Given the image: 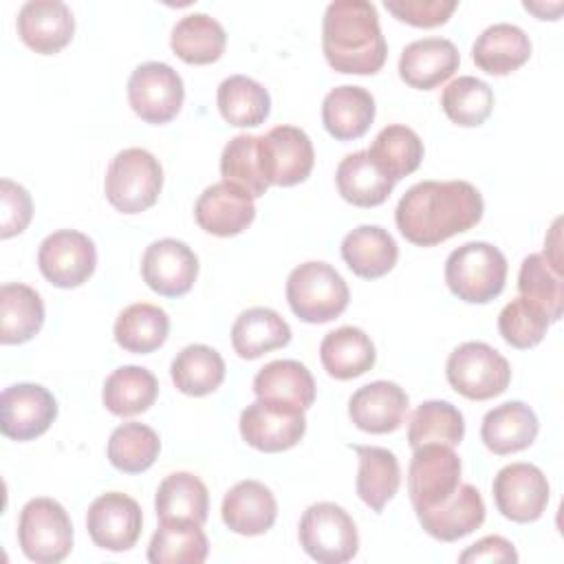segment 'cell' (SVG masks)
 Returning a JSON list of instances; mask_svg holds the SVG:
<instances>
[{
  "label": "cell",
  "instance_id": "603a6c76",
  "mask_svg": "<svg viewBox=\"0 0 564 564\" xmlns=\"http://www.w3.org/2000/svg\"><path fill=\"white\" fill-rule=\"evenodd\" d=\"M223 522L238 535H262L278 518L275 496L260 480H240L223 498Z\"/></svg>",
  "mask_w": 564,
  "mask_h": 564
},
{
  "label": "cell",
  "instance_id": "6da1fadb",
  "mask_svg": "<svg viewBox=\"0 0 564 564\" xmlns=\"http://www.w3.org/2000/svg\"><path fill=\"white\" fill-rule=\"evenodd\" d=\"M485 203L467 181H421L412 185L394 209L397 229L419 247H434L476 227Z\"/></svg>",
  "mask_w": 564,
  "mask_h": 564
},
{
  "label": "cell",
  "instance_id": "ee69618b",
  "mask_svg": "<svg viewBox=\"0 0 564 564\" xmlns=\"http://www.w3.org/2000/svg\"><path fill=\"white\" fill-rule=\"evenodd\" d=\"M161 452L159 434L145 423H123L108 438V460L126 474H141L154 465Z\"/></svg>",
  "mask_w": 564,
  "mask_h": 564
},
{
  "label": "cell",
  "instance_id": "f546056e",
  "mask_svg": "<svg viewBox=\"0 0 564 564\" xmlns=\"http://www.w3.org/2000/svg\"><path fill=\"white\" fill-rule=\"evenodd\" d=\"M289 341L291 326L269 306L242 311L231 326V346L242 359H258L269 350L284 348Z\"/></svg>",
  "mask_w": 564,
  "mask_h": 564
},
{
  "label": "cell",
  "instance_id": "52a82bcc",
  "mask_svg": "<svg viewBox=\"0 0 564 564\" xmlns=\"http://www.w3.org/2000/svg\"><path fill=\"white\" fill-rule=\"evenodd\" d=\"M22 553L35 564H57L73 549V524L66 509L53 498L29 500L18 520Z\"/></svg>",
  "mask_w": 564,
  "mask_h": 564
},
{
  "label": "cell",
  "instance_id": "9c48e42d",
  "mask_svg": "<svg viewBox=\"0 0 564 564\" xmlns=\"http://www.w3.org/2000/svg\"><path fill=\"white\" fill-rule=\"evenodd\" d=\"M185 99L181 75L165 62L139 64L128 79V101L145 123L172 121Z\"/></svg>",
  "mask_w": 564,
  "mask_h": 564
},
{
  "label": "cell",
  "instance_id": "7a4b0ae2",
  "mask_svg": "<svg viewBox=\"0 0 564 564\" xmlns=\"http://www.w3.org/2000/svg\"><path fill=\"white\" fill-rule=\"evenodd\" d=\"M322 48L328 66L346 75H375L388 57L379 15L368 0H335L324 11Z\"/></svg>",
  "mask_w": 564,
  "mask_h": 564
},
{
  "label": "cell",
  "instance_id": "277c9868",
  "mask_svg": "<svg viewBox=\"0 0 564 564\" xmlns=\"http://www.w3.org/2000/svg\"><path fill=\"white\" fill-rule=\"evenodd\" d=\"M350 300L346 280L328 262L311 260L286 278V302L306 324H326L339 317Z\"/></svg>",
  "mask_w": 564,
  "mask_h": 564
},
{
  "label": "cell",
  "instance_id": "b9f144b4",
  "mask_svg": "<svg viewBox=\"0 0 564 564\" xmlns=\"http://www.w3.org/2000/svg\"><path fill=\"white\" fill-rule=\"evenodd\" d=\"M368 154L381 167V172L397 183L421 165L423 141L412 128L390 123L379 130L372 145L368 148Z\"/></svg>",
  "mask_w": 564,
  "mask_h": 564
},
{
  "label": "cell",
  "instance_id": "d6986e66",
  "mask_svg": "<svg viewBox=\"0 0 564 564\" xmlns=\"http://www.w3.org/2000/svg\"><path fill=\"white\" fill-rule=\"evenodd\" d=\"M194 218L207 234L227 238L245 231L253 223L256 205L245 189L220 181L203 189L194 205Z\"/></svg>",
  "mask_w": 564,
  "mask_h": 564
},
{
  "label": "cell",
  "instance_id": "bcb514c9",
  "mask_svg": "<svg viewBox=\"0 0 564 564\" xmlns=\"http://www.w3.org/2000/svg\"><path fill=\"white\" fill-rule=\"evenodd\" d=\"M220 174H223V181L245 189L251 198L264 196L269 189V183L260 165L258 137L236 134L234 139H229V143L223 148V154H220Z\"/></svg>",
  "mask_w": 564,
  "mask_h": 564
},
{
  "label": "cell",
  "instance_id": "836d02e7",
  "mask_svg": "<svg viewBox=\"0 0 564 564\" xmlns=\"http://www.w3.org/2000/svg\"><path fill=\"white\" fill-rule=\"evenodd\" d=\"M44 324V302L35 289L22 282L0 286V341L24 344Z\"/></svg>",
  "mask_w": 564,
  "mask_h": 564
},
{
  "label": "cell",
  "instance_id": "d6a6232c",
  "mask_svg": "<svg viewBox=\"0 0 564 564\" xmlns=\"http://www.w3.org/2000/svg\"><path fill=\"white\" fill-rule=\"evenodd\" d=\"M359 458L357 471V496L379 513L399 491L401 469L397 456L377 445H350Z\"/></svg>",
  "mask_w": 564,
  "mask_h": 564
},
{
  "label": "cell",
  "instance_id": "7c38bea8",
  "mask_svg": "<svg viewBox=\"0 0 564 564\" xmlns=\"http://www.w3.org/2000/svg\"><path fill=\"white\" fill-rule=\"evenodd\" d=\"M37 267L53 286L75 289L84 284L97 267L95 242L77 229L53 231L40 242Z\"/></svg>",
  "mask_w": 564,
  "mask_h": 564
},
{
  "label": "cell",
  "instance_id": "681fc988",
  "mask_svg": "<svg viewBox=\"0 0 564 564\" xmlns=\"http://www.w3.org/2000/svg\"><path fill=\"white\" fill-rule=\"evenodd\" d=\"M383 4L397 20L421 29L445 24L458 7L456 0H386Z\"/></svg>",
  "mask_w": 564,
  "mask_h": 564
},
{
  "label": "cell",
  "instance_id": "5b68a950",
  "mask_svg": "<svg viewBox=\"0 0 564 564\" xmlns=\"http://www.w3.org/2000/svg\"><path fill=\"white\" fill-rule=\"evenodd\" d=\"M163 187L159 159L143 148H126L110 161L104 178L108 203L121 214H141L152 207Z\"/></svg>",
  "mask_w": 564,
  "mask_h": 564
},
{
  "label": "cell",
  "instance_id": "d4e9b609",
  "mask_svg": "<svg viewBox=\"0 0 564 564\" xmlns=\"http://www.w3.org/2000/svg\"><path fill=\"white\" fill-rule=\"evenodd\" d=\"M253 392L269 403L308 410L315 401V379L302 361L275 359L258 370Z\"/></svg>",
  "mask_w": 564,
  "mask_h": 564
},
{
  "label": "cell",
  "instance_id": "7bdbcfd3",
  "mask_svg": "<svg viewBox=\"0 0 564 564\" xmlns=\"http://www.w3.org/2000/svg\"><path fill=\"white\" fill-rule=\"evenodd\" d=\"M520 297L538 306L549 322H557L564 311V280L562 273L544 258V253H531L522 260L518 273Z\"/></svg>",
  "mask_w": 564,
  "mask_h": 564
},
{
  "label": "cell",
  "instance_id": "83f0119b",
  "mask_svg": "<svg viewBox=\"0 0 564 564\" xmlns=\"http://www.w3.org/2000/svg\"><path fill=\"white\" fill-rule=\"evenodd\" d=\"M341 258L355 275L377 280L392 271L399 258V247L383 227L359 225L344 236Z\"/></svg>",
  "mask_w": 564,
  "mask_h": 564
},
{
  "label": "cell",
  "instance_id": "74e56055",
  "mask_svg": "<svg viewBox=\"0 0 564 564\" xmlns=\"http://www.w3.org/2000/svg\"><path fill=\"white\" fill-rule=\"evenodd\" d=\"M170 375L183 394L205 397L225 381V359L212 346L189 344L172 359Z\"/></svg>",
  "mask_w": 564,
  "mask_h": 564
},
{
  "label": "cell",
  "instance_id": "ac0fdd59",
  "mask_svg": "<svg viewBox=\"0 0 564 564\" xmlns=\"http://www.w3.org/2000/svg\"><path fill=\"white\" fill-rule=\"evenodd\" d=\"M20 40L40 55L59 53L70 44L75 33V18L62 0H29L18 11Z\"/></svg>",
  "mask_w": 564,
  "mask_h": 564
},
{
  "label": "cell",
  "instance_id": "4fadbf2b",
  "mask_svg": "<svg viewBox=\"0 0 564 564\" xmlns=\"http://www.w3.org/2000/svg\"><path fill=\"white\" fill-rule=\"evenodd\" d=\"M306 432L304 410L256 399L240 414V436L258 452L275 454L295 447Z\"/></svg>",
  "mask_w": 564,
  "mask_h": 564
},
{
  "label": "cell",
  "instance_id": "ab89813d",
  "mask_svg": "<svg viewBox=\"0 0 564 564\" xmlns=\"http://www.w3.org/2000/svg\"><path fill=\"white\" fill-rule=\"evenodd\" d=\"M465 436L463 412L449 401H423L410 416L408 443L412 449L430 443L454 447Z\"/></svg>",
  "mask_w": 564,
  "mask_h": 564
},
{
  "label": "cell",
  "instance_id": "30bf717a",
  "mask_svg": "<svg viewBox=\"0 0 564 564\" xmlns=\"http://www.w3.org/2000/svg\"><path fill=\"white\" fill-rule=\"evenodd\" d=\"M458 454L438 443L414 449L408 467V494L414 511H425L447 500L460 485Z\"/></svg>",
  "mask_w": 564,
  "mask_h": 564
},
{
  "label": "cell",
  "instance_id": "1f68e13d",
  "mask_svg": "<svg viewBox=\"0 0 564 564\" xmlns=\"http://www.w3.org/2000/svg\"><path fill=\"white\" fill-rule=\"evenodd\" d=\"M335 183H337V192L341 194V198L357 207L381 205L397 185L370 159L368 150L346 154L337 165Z\"/></svg>",
  "mask_w": 564,
  "mask_h": 564
},
{
  "label": "cell",
  "instance_id": "f6af8a7d",
  "mask_svg": "<svg viewBox=\"0 0 564 564\" xmlns=\"http://www.w3.org/2000/svg\"><path fill=\"white\" fill-rule=\"evenodd\" d=\"M441 106L449 121L463 128H474L485 123L487 117L491 115L494 90L489 88L487 82L478 77L460 75L443 88Z\"/></svg>",
  "mask_w": 564,
  "mask_h": 564
},
{
  "label": "cell",
  "instance_id": "7dc6e473",
  "mask_svg": "<svg viewBox=\"0 0 564 564\" xmlns=\"http://www.w3.org/2000/svg\"><path fill=\"white\" fill-rule=\"evenodd\" d=\"M549 324V317L524 297L511 300L498 315V330L502 339L520 350L538 346L544 339Z\"/></svg>",
  "mask_w": 564,
  "mask_h": 564
},
{
  "label": "cell",
  "instance_id": "ba28073f",
  "mask_svg": "<svg viewBox=\"0 0 564 564\" xmlns=\"http://www.w3.org/2000/svg\"><path fill=\"white\" fill-rule=\"evenodd\" d=\"M300 546L319 564H344L357 555L359 533L348 511L335 502L311 505L297 529Z\"/></svg>",
  "mask_w": 564,
  "mask_h": 564
},
{
  "label": "cell",
  "instance_id": "4316f807",
  "mask_svg": "<svg viewBox=\"0 0 564 564\" xmlns=\"http://www.w3.org/2000/svg\"><path fill=\"white\" fill-rule=\"evenodd\" d=\"M322 121L337 141L359 139L375 121V97L364 86H337L322 101Z\"/></svg>",
  "mask_w": 564,
  "mask_h": 564
},
{
  "label": "cell",
  "instance_id": "60d3db41",
  "mask_svg": "<svg viewBox=\"0 0 564 564\" xmlns=\"http://www.w3.org/2000/svg\"><path fill=\"white\" fill-rule=\"evenodd\" d=\"M209 542L200 524L194 522H159L150 546L152 564H200L207 560Z\"/></svg>",
  "mask_w": 564,
  "mask_h": 564
},
{
  "label": "cell",
  "instance_id": "f1b7e54d",
  "mask_svg": "<svg viewBox=\"0 0 564 564\" xmlns=\"http://www.w3.org/2000/svg\"><path fill=\"white\" fill-rule=\"evenodd\" d=\"M319 359L324 370L339 379L348 381L366 375L377 359L372 339L357 326H339L324 335L319 344Z\"/></svg>",
  "mask_w": 564,
  "mask_h": 564
},
{
  "label": "cell",
  "instance_id": "ffe728a7",
  "mask_svg": "<svg viewBox=\"0 0 564 564\" xmlns=\"http://www.w3.org/2000/svg\"><path fill=\"white\" fill-rule=\"evenodd\" d=\"M408 394L394 381H372L357 388L348 401L350 421L370 434H388L403 425Z\"/></svg>",
  "mask_w": 564,
  "mask_h": 564
},
{
  "label": "cell",
  "instance_id": "5bb4252c",
  "mask_svg": "<svg viewBox=\"0 0 564 564\" xmlns=\"http://www.w3.org/2000/svg\"><path fill=\"white\" fill-rule=\"evenodd\" d=\"M498 511L513 522H535L549 505V480L531 463L505 465L491 485Z\"/></svg>",
  "mask_w": 564,
  "mask_h": 564
},
{
  "label": "cell",
  "instance_id": "44dd1931",
  "mask_svg": "<svg viewBox=\"0 0 564 564\" xmlns=\"http://www.w3.org/2000/svg\"><path fill=\"white\" fill-rule=\"evenodd\" d=\"M485 500L474 485H458L441 505L416 511L421 529L441 542H456L485 522Z\"/></svg>",
  "mask_w": 564,
  "mask_h": 564
},
{
  "label": "cell",
  "instance_id": "d590c367",
  "mask_svg": "<svg viewBox=\"0 0 564 564\" xmlns=\"http://www.w3.org/2000/svg\"><path fill=\"white\" fill-rule=\"evenodd\" d=\"M159 397L156 377L143 366H121L104 381V405L115 416H134L145 412Z\"/></svg>",
  "mask_w": 564,
  "mask_h": 564
},
{
  "label": "cell",
  "instance_id": "cb8c5ba5",
  "mask_svg": "<svg viewBox=\"0 0 564 564\" xmlns=\"http://www.w3.org/2000/svg\"><path fill=\"white\" fill-rule=\"evenodd\" d=\"M538 430V416L527 403L507 401L485 414L480 438L489 452L507 456L527 449L535 441Z\"/></svg>",
  "mask_w": 564,
  "mask_h": 564
},
{
  "label": "cell",
  "instance_id": "9a60e30c",
  "mask_svg": "<svg viewBox=\"0 0 564 564\" xmlns=\"http://www.w3.org/2000/svg\"><path fill=\"white\" fill-rule=\"evenodd\" d=\"M57 416L55 397L40 383H13L0 397V432L11 441L42 436Z\"/></svg>",
  "mask_w": 564,
  "mask_h": 564
},
{
  "label": "cell",
  "instance_id": "8992f818",
  "mask_svg": "<svg viewBox=\"0 0 564 564\" xmlns=\"http://www.w3.org/2000/svg\"><path fill=\"white\" fill-rule=\"evenodd\" d=\"M449 386L471 401H487L502 394L511 381L509 361L485 341L456 346L445 364Z\"/></svg>",
  "mask_w": 564,
  "mask_h": 564
},
{
  "label": "cell",
  "instance_id": "7402d4cb",
  "mask_svg": "<svg viewBox=\"0 0 564 564\" xmlns=\"http://www.w3.org/2000/svg\"><path fill=\"white\" fill-rule=\"evenodd\" d=\"M460 64L458 48L445 37L410 42L399 57V77L419 90H432L447 82Z\"/></svg>",
  "mask_w": 564,
  "mask_h": 564
},
{
  "label": "cell",
  "instance_id": "f907efd6",
  "mask_svg": "<svg viewBox=\"0 0 564 564\" xmlns=\"http://www.w3.org/2000/svg\"><path fill=\"white\" fill-rule=\"evenodd\" d=\"M458 562L469 564V562H518V553L513 549V544L502 538V535H487L482 540H478L476 544H471L469 549H465L458 555Z\"/></svg>",
  "mask_w": 564,
  "mask_h": 564
},
{
  "label": "cell",
  "instance_id": "484cf974",
  "mask_svg": "<svg viewBox=\"0 0 564 564\" xmlns=\"http://www.w3.org/2000/svg\"><path fill=\"white\" fill-rule=\"evenodd\" d=\"M471 57L474 64L489 75H509L529 62L531 40L520 26L496 22L476 37Z\"/></svg>",
  "mask_w": 564,
  "mask_h": 564
},
{
  "label": "cell",
  "instance_id": "e0dca14e",
  "mask_svg": "<svg viewBox=\"0 0 564 564\" xmlns=\"http://www.w3.org/2000/svg\"><path fill=\"white\" fill-rule=\"evenodd\" d=\"M143 282L163 297L185 295L198 275L196 253L176 238H161L145 247L141 258Z\"/></svg>",
  "mask_w": 564,
  "mask_h": 564
},
{
  "label": "cell",
  "instance_id": "8fae6325",
  "mask_svg": "<svg viewBox=\"0 0 564 564\" xmlns=\"http://www.w3.org/2000/svg\"><path fill=\"white\" fill-rule=\"evenodd\" d=\"M260 165L269 185L291 187L308 178L315 150L308 134L295 126H275L258 137Z\"/></svg>",
  "mask_w": 564,
  "mask_h": 564
},
{
  "label": "cell",
  "instance_id": "3957f363",
  "mask_svg": "<svg viewBox=\"0 0 564 564\" xmlns=\"http://www.w3.org/2000/svg\"><path fill=\"white\" fill-rule=\"evenodd\" d=\"M445 282L458 300L469 304H487L505 289L507 258L489 242H465L447 256Z\"/></svg>",
  "mask_w": 564,
  "mask_h": 564
},
{
  "label": "cell",
  "instance_id": "e575fe53",
  "mask_svg": "<svg viewBox=\"0 0 564 564\" xmlns=\"http://www.w3.org/2000/svg\"><path fill=\"white\" fill-rule=\"evenodd\" d=\"M227 33L223 24L207 13L183 15L170 37V46L185 64H212L225 53Z\"/></svg>",
  "mask_w": 564,
  "mask_h": 564
},
{
  "label": "cell",
  "instance_id": "4dcf8cb0",
  "mask_svg": "<svg viewBox=\"0 0 564 564\" xmlns=\"http://www.w3.org/2000/svg\"><path fill=\"white\" fill-rule=\"evenodd\" d=\"M154 509L159 522H194L203 527L209 511L207 487L189 471H174L161 480Z\"/></svg>",
  "mask_w": 564,
  "mask_h": 564
},
{
  "label": "cell",
  "instance_id": "c3c4849f",
  "mask_svg": "<svg viewBox=\"0 0 564 564\" xmlns=\"http://www.w3.org/2000/svg\"><path fill=\"white\" fill-rule=\"evenodd\" d=\"M33 216L31 194L11 178L0 181V238L18 236L26 229Z\"/></svg>",
  "mask_w": 564,
  "mask_h": 564
},
{
  "label": "cell",
  "instance_id": "f35d334b",
  "mask_svg": "<svg viewBox=\"0 0 564 564\" xmlns=\"http://www.w3.org/2000/svg\"><path fill=\"white\" fill-rule=\"evenodd\" d=\"M170 333V317L161 306L137 302L126 306L115 322V341L134 355H148L163 346Z\"/></svg>",
  "mask_w": 564,
  "mask_h": 564
},
{
  "label": "cell",
  "instance_id": "2e32d148",
  "mask_svg": "<svg viewBox=\"0 0 564 564\" xmlns=\"http://www.w3.org/2000/svg\"><path fill=\"white\" fill-rule=\"evenodd\" d=\"M143 527V513L134 498L121 491H108L95 498L86 513L90 540L106 551H128L137 544Z\"/></svg>",
  "mask_w": 564,
  "mask_h": 564
},
{
  "label": "cell",
  "instance_id": "8d00e7d4",
  "mask_svg": "<svg viewBox=\"0 0 564 564\" xmlns=\"http://www.w3.org/2000/svg\"><path fill=\"white\" fill-rule=\"evenodd\" d=\"M216 104L223 119L236 128H256L271 112L269 90L247 75H231L220 82Z\"/></svg>",
  "mask_w": 564,
  "mask_h": 564
}]
</instances>
